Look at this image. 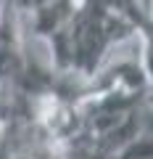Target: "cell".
Listing matches in <instances>:
<instances>
[{
  "label": "cell",
  "mask_w": 153,
  "mask_h": 159,
  "mask_svg": "<svg viewBox=\"0 0 153 159\" xmlns=\"http://www.w3.org/2000/svg\"><path fill=\"white\" fill-rule=\"evenodd\" d=\"M13 3H16L19 8H21V11H34V8H40V6H45V3H50V0H13Z\"/></svg>",
  "instance_id": "6da1fadb"
},
{
  "label": "cell",
  "mask_w": 153,
  "mask_h": 159,
  "mask_svg": "<svg viewBox=\"0 0 153 159\" xmlns=\"http://www.w3.org/2000/svg\"><path fill=\"white\" fill-rule=\"evenodd\" d=\"M151 11H153V0H151Z\"/></svg>",
  "instance_id": "7a4b0ae2"
}]
</instances>
